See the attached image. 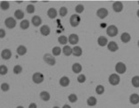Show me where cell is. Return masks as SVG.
<instances>
[{"label":"cell","mask_w":139,"mask_h":108,"mask_svg":"<svg viewBox=\"0 0 139 108\" xmlns=\"http://www.w3.org/2000/svg\"><path fill=\"white\" fill-rule=\"evenodd\" d=\"M80 16L78 14H72L70 18V23L72 27H78L80 23Z\"/></svg>","instance_id":"1"},{"label":"cell","mask_w":139,"mask_h":108,"mask_svg":"<svg viewBox=\"0 0 139 108\" xmlns=\"http://www.w3.org/2000/svg\"><path fill=\"white\" fill-rule=\"evenodd\" d=\"M115 71H117V73L119 74H123L126 73L127 71V66L124 63L122 62H119L115 65Z\"/></svg>","instance_id":"2"},{"label":"cell","mask_w":139,"mask_h":108,"mask_svg":"<svg viewBox=\"0 0 139 108\" xmlns=\"http://www.w3.org/2000/svg\"><path fill=\"white\" fill-rule=\"evenodd\" d=\"M44 61L47 64L51 65V66H54L55 64H56V60L54 57V55H52L51 54H46L44 55Z\"/></svg>","instance_id":"3"},{"label":"cell","mask_w":139,"mask_h":108,"mask_svg":"<svg viewBox=\"0 0 139 108\" xmlns=\"http://www.w3.org/2000/svg\"><path fill=\"white\" fill-rule=\"evenodd\" d=\"M119 30L115 25H110L106 30V33L109 37H115L118 35Z\"/></svg>","instance_id":"4"},{"label":"cell","mask_w":139,"mask_h":108,"mask_svg":"<svg viewBox=\"0 0 139 108\" xmlns=\"http://www.w3.org/2000/svg\"><path fill=\"white\" fill-rule=\"evenodd\" d=\"M109 82L111 85H113V86H116V85H118L119 83L120 82V76L118 75V74L116 73H113V74H111L109 77Z\"/></svg>","instance_id":"5"},{"label":"cell","mask_w":139,"mask_h":108,"mask_svg":"<svg viewBox=\"0 0 139 108\" xmlns=\"http://www.w3.org/2000/svg\"><path fill=\"white\" fill-rule=\"evenodd\" d=\"M44 75L41 73H35L32 75V80L36 84H40L44 81Z\"/></svg>","instance_id":"6"},{"label":"cell","mask_w":139,"mask_h":108,"mask_svg":"<svg viewBox=\"0 0 139 108\" xmlns=\"http://www.w3.org/2000/svg\"><path fill=\"white\" fill-rule=\"evenodd\" d=\"M4 24H6V26L7 27L8 29H13L15 26H16V21H15L14 18L13 17H8L6 19V21H4Z\"/></svg>","instance_id":"7"},{"label":"cell","mask_w":139,"mask_h":108,"mask_svg":"<svg viewBox=\"0 0 139 108\" xmlns=\"http://www.w3.org/2000/svg\"><path fill=\"white\" fill-rule=\"evenodd\" d=\"M108 10L106 8H99L96 12V15L100 18V19H104L108 16Z\"/></svg>","instance_id":"8"},{"label":"cell","mask_w":139,"mask_h":108,"mask_svg":"<svg viewBox=\"0 0 139 108\" xmlns=\"http://www.w3.org/2000/svg\"><path fill=\"white\" fill-rule=\"evenodd\" d=\"M68 40H69V42H70V44L71 45H77L78 43V40H79V39H78V36L77 34H71L69 36V38H68Z\"/></svg>","instance_id":"9"},{"label":"cell","mask_w":139,"mask_h":108,"mask_svg":"<svg viewBox=\"0 0 139 108\" xmlns=\"http://www.w3.org/2000/svg\"><path fill=\"white\" fill-rule=\"evenodd\" d=\"M113 8L114 10V12L116 13H120L123 10V4L121 2L117 1V2H114L113 4Z\"/></svg>","instance_id":"10"},{"label":"cell","mask_w":139,"mask_h":108,"mask_svg":"<svg viewBox=\"0 0 139 108\" xmlns=\"http://www.w3.org/2000/svg\"><path fill=\"white\" fill-rule=\"evenodd\" d=\"M12 56V52H11L10 49H4L1 52V57L3 58L4 60H9Z\"/></svg>","instance_id":"11"},{"label":"cell","mask_w":139,"mask_h":108,"mask_svg":"<svg viewBox=\"0 0 139 108\" xmlns=\"http://www.w3.org/2000/svg\"><path fill=\"white\" fill-rule=\"evenodd\" d=\"M107 48H108V50L111 51V52H116L119 49V46L115 41H111L107 45Z\"/></svg>","instance_id":"12"},{"label":"cell","mask_w":139,"mask_h":108,"mask_svg":"<svg viewBox=\"0 0 139 108\" xmlns=\"http://www.w3.org/2000/svg\"><path fill=\"white\" fill-rule=\"evenodd\" d=\"M97 43L99 45L100 47H105L108 45V39H107V38H105L104 36H100L99 38H98L97 39Z\"/></svg>","instance_id":"13"},{"label":"cell","mask_w":139,"mask_h":108,"mask_svg":"<svg viewBox=\"0 0 139 108\" xmlns=\"http://www.w3.org/2000/svg\"><path fill=\"white\" fill-rule=\"evenodd\" d=\"M31 22H32V24L35 27H39V25H41L42 19L39 16V15H35V16H33L32 19H31Z\"/></svg>","instance_id":"14"},{"label":"cell","mask_w":139,"mask_h":108,"mask_svg":"<svg viewBox=\"0 0 139 108\" xmlns=\"http://www.w3.org/2000/svg\"><path fill=\"white\" fill-rule=\"evenodd\" d=\"M51 32V30L50 28H49V26L47 25H43L41 26V28H40V33H41L43 36H48L49 34H50Z\"/></svg>","instance_id":"15"},{"label":"cell","mask_w":139,"mask_h":108,"mask_svg":"<svg viewBox=\"0 0 139 108\" xmlns=\"http://www.w3.org/2000/svg\"><path fill=\"white\" fill-rule=\"evenodd\" d=\"M120 39H121V41L123 43H129L131 39V36L129 33L124 32V33H122L121 36H120Z\"/></svg>","instance_id":"16"},{"label":"cell","mask_w":139,"mask_h":108,"mask_svg":"<svg viewBox=\"0 0 139 108\" xmlns=\"http://www.w3.org/2000/svg\"><path fill=\"white\" fill-rule=\"evenodd\" d=\"M47 16L50 19H55L57 16V11L55 8H49L47 11Z\"/></svg>","instance_id":"17"},{"label":"cell","mask_w":139,"mask_h":108,"mask_svg":"<svg viewBox=\"0 0 139 108\" xmlns=\"http://www.w3.org/2000/svg\"><path fill=\"white\" fill-rule=\"evenodd\" d=\"M72 55L74 56H80L82 55V48L78 46H75L72 48Z\"/></svg>","instance_id":"18"},{"label":"cell","mask_w":139,"mask_h":108,"mask_svg":"<svg viewBox=\"0 0 139 108\" xmlns=\"http://www.w3.org/2000/svg\"><path fill=\"white\" fill-rule=\"evenodd\" d=\"M59 83L62 87H67V86H69V84H70V79L67 77V76H63V77H62L60 79Z\"/></svg>","instance_id":"19"},{"label":"cell","mask_w":139,"mask_h":108,"mask_svg":"<svg viewBox=\"0 0 139 108\" xmlns=\"http://www.w3.org/2000/svg\"><path fill=\"white\" fill-rule=\"evenodd\" d=\"M129 101L132 105H137L139 103V95L137 94H132L129 97Z\"/></svg>","instance_id":"20"},{"label":"cell","mask_w":139,"mask_h":108,"mask_svg":"<svg viewBox=\"0 0 139 108\" xmlns=\"http://www.w3.org/2000/svg\"><path fill=\"white\" fill-rule=\"evenodd\" d=\"M82 71V66L78 63H75L72 65V71L74 73H79Z\"/></svg>","instance_id":"21"},{"label":"cell","mask_w":139,"mask_h":108,"mask_svg":"<svg viewBox=\"0 0 139 108\" xmlns=\"http://www.w3.org/2000/svg\"><path fill=\"white\" fill-rule=\"evenodd\" d=\"M62 53H63L64 55L70 56L71 55H72V48L70 46H64L63 48H62Z\"/></svg>","instance_id":"22"},{"label":"cell","mask_w":139,"mask_h":108,"mask_svg":"<svg viewBox=\"0 0 139 108\" xmlns=\"http://www.w3.org/2000/svg\"><path fill=\"white\" fill-rule=\"evenodd\" d=\"M16 52L19 55H24L25 54L27 53V48L26 47L22 46V45H21V46H19L16 49Z\"/></svg>","instance_id":"23"},{"label":"cell","mask_w":139,"mask_h":108,"mask_svg":"<svg viewBox=\"0 0 139 108\" xmlns=\"http://www.w3.org/2000/svg\"><path fill=\"white\" fill-rule=\"evenodd\" d=\"M39 96H40V98L43 101H46V102H47L50 99V94L47 91H42Z\"/></svg>","instance_id":"24"},{"label":"cell","mask_w":139,"mask_h":108,"mask_svg":"<svg viewBox=\"0 0 139 108\" xmlns=\"http://www.w3.org/2000/svg\"><path fill=\"white\" fill-rule=\"evenodd\" d=\"M87 105H89V106H95V105L97 104V100H96V98L95 96H90V97L87 98Z\"/></svg>","instance_id":"25"},{"label":"cell","mask_w":139,"mask_h":108,"mask_svg":"<svg viewBox=\"0 0 139 108\" xmlns=\"http://www.w3.org/2000/svg\"><path fill=\"white\" fill-rule=\"evenodd\" d=\"M20 27H21L22 30H27L30 27V22L28 20H22L20 23Z\"/></svg>","instance_id":"26"},{"label":"cell","mask_w":139,"mask_h":108,"mask_svg":"<svg viewBox=\"0 0 139 108\" xmlns=\"http://www.w3.org/2000/svg\"><path fill=\"white\" fill-rule=\"evenodd\" d=\"M14 17L17 20H22L24 18V13L22 10H16L14 12Z\"/></svg>","instance_id":"27"},{"label":"cell","mask_w":139,"mask_h":108,"mask_svg":"<svg viewBox=\"0 0 139 108\" xmlns=\"http://www.w3.org/2000/svg\"><path fill=\"white\" fill-rule=\"evenodd\" d=\"M61 52H62V49H61V48H59V47H55V48H53L52 49V53L54 56H58L61 55Z\"/></svg>","instance_id":"28"},{"label":"cell","mask_w":139,"mask_h":108,"mask_svg":"<svg viewBox=\"0 0 139 108\" xmlns=\"http://www.w3.org/2000/svg\"><path fill=\"white\" fill-rule=\"evenodd\" d=\"M68 38L66 37V36H60L59 38H58V42H59L61 45H66L67 42H68Z\"/></svg>","instance_id":"29"},{"label":"cell","mask_w":139,"mask_h":108,"mask_svg":"<svg viewBox=\"0 0 139 108\" xmlns=\"http://www.w3.org/2000/svg\"><path fill=\"white\" fill-rule=\"evenodd\" d=\"M131 83L135 88H139V76H135L132 78Z\"/></svg>","instance_id":"30"},{"label":"cell","mask_w":139,"mask_h":108,"mask_svg":"<svg viewBox=\"0 0 139 108\" xmlns=\"http://www.w3.org/2000/svg\"><path fill=\"white\" fill-rule=\"evenodd\" d=\"M0 6H1V9L4 11L8 10L9 7H10V4L7 1H2L1 4H0Z\"/></svg>","instance_id":"31"},{"label":"cell","mask_w":139,"mask_h":108,"mask_svg":"<svg viewBox=\"0 0 139 108\" xmlns=\"http://www.w3.org/2000/svg\"><path fill=\"white\" fill-rule=\"evenodd\" d=\"M95 92H96V94H98V95H102V94H104V87L103 86V85H98V86H96Z\"/></svg>","instance_id":"32"},{"label":"cell","mask_w":139,"mask_h":108,"mask_svg":"<svg viewBox=\"0 0 139 108\" xmlns=\"http://www.w3.org/2000/svg\"><path fill=\"white\" fill-rule=\"evenodd\" d=\"M68 13V9H67L65 6H62V7L60 8L59 10V14L61 17H64L66 16V14Z\"/></svg>","instance_id":"33"},{"label":"cell","mask_w":139,"mask_h":108,"mask_svg":"<svg viewBox=\"0 0 139 108\" xmlns=\"http://www.w3.org/2000/svg\"><path fill=\"white\" fill-rule=\"evenodd\" d=\"M13 73L14 74H20L22 71V67L21 66V65H19V64H17V65H15L14 67H13Z\"/></svg>","instance_id":"34"},{"label":"cell","mask_w":139,"mask_h":108,"mask_svg":"<svg viewBox=\"0 0 139 108\" xmlns=\"http://www.w3.org/2000/svg\"><path fill=\"white\" fill-rule=\"evenodd\" d=\"M68 99L71 103H76L78 100V96L77 95H75V94H71V95L68 96Z\"/></svg>","instance_id":"35"},{"label":"cell","mask_w":139,"mask_h":108,"mask_svg":"<svg viewBox=\"0 0 139 108\" xmlns=\"http://www.w3.org/2000/svg\"><path fill=\"white\" fill-rule=\"evenodd\" d=\"M26 11H27V13H33L35 12L34 6H33L32 4H28V6H27V7H26Z\"/></svg>","instance_id":"36"},{"label":"cell","mask_w":139,"mask_h":108,"mask_svg":"<svg viewBox=\"0 0 139 108\" xmlns=\"http://www.w3.org/2000/svg\"><path fill=\"white\" fill-rule=\"evenodd\" d=\"M7 71H8V69L6 65L2 64L1 66H0V74H1V75H6V74L7 73Z\"/></svg>","instance_id":"37"},{"label":"cell","mask_w":139,"mask_h":108,"mask_svg":"<svg viewBox=\"0 0 139 108\" xmlns=\"http://www.w3.org/2000/svg\"><path fill=\"white\" fill-rule=\"evenodd\" d=\"M75 11L77 13H83V11H84V6H83V4H78V6L75 7Z\"/></svg>","instance_id":"38"},{"label":"cell","mask_w":139,"mask_h":108,"mask_svg":"<svg viewBox=\"0 0 139 108\" xmlns=\"http://www.w3.org/2000/svg\"><path fill=\"white\" fill-rule=\"evenodd\" d=\"M9 89H10V86H9L8 83H2V84H1V89H2V91L6 92V91L9 90Z\"/></svg>","instance_id":"39"},{"label":"cell","mask_w":139,"mask_h":108,"mask_svg":"<svg viewBox=\"0 0 139 108\" xmlns=\"http://www.w3.org/2000/svg\"><path fill=\"white\" fill-rule=\"evenodd\" d=\"M77 80L79 83H84L86 81V76H85L84 74H80V75H78Z\"/></svg>","instance_id":"40"},{"label":"cell","mask_w":139,"mask_h":108,"mask_svg":"<svg viewBox=\"0 0 139 108\" xmlns=\"http://www.w3.org/2000/svg\"><path fill=\"white\" fill-rule=\"evenodd\" d=\"M4 37H6V31H4V29H0V38L4 39Z\"/></svg>","instance_id":"41"},{"label":"cell","mask_w":139,"mask_h":108,"mask_svg":"<svg viewBox=\"0 0 139 108\" xmlns=\"http://www.w3.org/2000/svg\"><path fill=\"white\" fill-rule=\"evenodd\" d=\"M29 108H38V106L35 103H31V104L29 105Z\"/></svg>","instance_id":"42"},{"label":"cell","mask_w":139,"mask_h":108,"mask_svg":"<svg viewBox=\"0 0 139 108\" xmlns=\"http://www.w3.org/2000/svg\"><path fill=\"white\" fill-rule=\"evenodd\" d=\"M62 108H71L70 105H64L63 106H62Z\"/></svg>","instance_id":"43"},{"label":"cell","mask_w":139,"mask_h":108,"mask_svg":"<svg viewBox=\"0 0 139 108\" xmlns=\"http://www.w3.org/2000/svg\"><path fill=\"white\" fill-rule=\"evenodd\" d=\"M16 108H24L23 106H21V105H20V106H17Z\"/></svg>","instance_id":"44"},{"label":"cell","mask_w":139,"mask_h":108,"mask_svg":"<svg viewBox=\"0 0 139 108\" xmlns=\"http://www.w3.org/2000/svg\"><path fill=\"white\" fill-rule=\"evenodd\" d=\"M16 3H17V4H21V3H22V1H17Z\"/></svg>","instance_id":"45"},{"label":"cell","mask_w":139,"mask_h":108,"mask_svg":"<svg viewBox=\"0 0 139 108\" xmlns=\"http://www.w3.org/2000/svg\"><path fill=\"white\" fill-rule=\"evenodd\" d=\"M136 14H137V16L139 17V10L137 11V13H136Z\"/></svg>","instance_id":"46"},{"label":"cell","mask_w":139,"mask_h":108,"mask_svg":"<svg viewBox=\"0 0 139 108\" xmlns=\"http://www.w3.org/2000/svg\"><path fill=\"white\" fill-rule=\"evenodd\" d=\"M53 108H60V107H58V106H55V107H53Z\"/></svg>","instance_id":"47"},{"label":"cell","mask_w":139,"mask_h":108,"mask_svg":"<svg viewBox=\"0 0 139 108\" xmlns=\"http://www.w3.org/2000/svg\"><path fill=\"white\" fill-rule=\"evenodd\" d=\"M137 45H138V48H139V40H138V42H137Z\"/></svg>","instance_id":"48"},{"label":"cell","mask_w":139,"mask_h":108,"mask_svg":"<svg viewBox=\"0 0 139 108\" xmlns=\"http://www.w3.org/2000/svg\"><path fill=\"white\" fill-rule=\"evenodd\" d=\"M138 4H139V1H138Z\"/></svg>","instance_id":"49"}]
</instances>
